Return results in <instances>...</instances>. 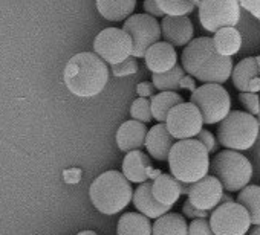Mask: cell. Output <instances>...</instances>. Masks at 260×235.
<instances>
[{"instance_id":"1","label":"cell","mask_w":260,"mask_h":235,"mask_svg":"<svg viewBox=\"0 0 260 235\" xmlns=\"http://www.w3.org/2000/svg\"><path fill=\"white\" fill-rule=\"evenodd\" d=\"M184 70L204 84H223L233 73V60L217 52L211 37L191 40L181 54Z\"/></svg>"},{"instance_id":"2","label":"cell","mask_w":260,"mask_h":235,"mask_svg":"<svg viewBox=\"0 0 260 235\" xmlns=\"http://www.w3.org/2000/svg\"><path fill=\"white\" fill-rule=\"evenodd\" d=\"M63 81L68 90L78 98L96 96L109 81L107 63L95 52L75 54L64 67Z\"/></svg>"},{"instance_id":"3","label":"cell","mask_w":260,"mask_h":235,"mask_svg":"<svg viewBox=\"0 0 260 235\" xmlns=\"http://www.w3.org/2000/svg\"><path fill=\"white\" fill-rule=\"evenodd\" d=\"M134 192L125 176L115 170L100 174L89 188L92 205L104 215H115L125 209L134 200Z\"/></svg>"},{"instance_id":"4","label":"cell","mask_w":260,"mask_h":235,"mask_svg":"<svg viewBox=\"0 0 260 235\" xmlns=\"http://www.w3.org/2000/svg\"><path fill=\"white\" fill-rule=\"evenodd\" d=\"M170 173L184 183H194L210 171V151L198 139L175 142L169 156Z\"/></svg>"},{"instance_id":"5","label":"cell","mask_w":260,"mask_h":235,"mask_svg":"<svg viewBox=\"0 0 260 235\" xmlns=\"http://www.w3.org/2000/svg\"><path fill=\"white\" fill-rule=\"evenodd\" d=\"M258 138L257 118L248 111L234 110L220 123L217 129V141L226 150H249Z\"/></svg>"},{"instance_id":"6","label":"cell","mask_w":260,"mask_h":235,"mask_svg":"<svg viewBox=\"0 0 260 235\" xmlns=\"http://www.w3.org/2000/svg\"><path fill=\"white\" fill-rule=\"evenodd\" d=\"M210 171L228 192L242 191L252 177V165L240 151L223 150L210 162Z\"/></svg>"},{"instance_id":"7","label":"cell","mask_w":260,"mask_h":235,"mask_svg":"<svg viewBox=\"0 0 260 235\" xmlns=\"http://www.w3.org/2000/svg\"><path fill=\"white\" fill-rule=\"evenodd\" d=\"M193 102L202 113L204 124H219L231 111V98L222 84H202L190 95Z\"/></svg>"},{"instance_id":"8","label":"cell","mask_w":260,"mask_h":235,"mask_svg":"<svg viewBox=\"0 0 260 235\" xmlns=\"http://www.w3.org/2000/svg\"><path fill=\"white\" fill-rule=\"evenodd\" d=\"M132 51L134 40L122 28H106L93 40V52L110 66L132 57Z\"/></svg>"},{"instance_id":"9","label":"cell","mask_w":260,"mask_h":235,"mask_svg":"<svg viewBox=\"0 0 260 235\" xmlns=\"http://www.w3.org/2000/svg\"><path fill=\"white\" fill-rule=\"evenodd\" d=\"M210 224L214 235H246L252 223L248 211L240 203L226 202L213 209Z\"/></svg>"},{"instance_id":"10","label":"cell","mask_w":260,"mask_h":235,"mask_svg":"<svg viewBox=\"0 0 260 235\" xmlns=\"http://www.w3.org/2000/svg\"><path fill=\"white\" fill-rule=\"evenodd\" d=\"M199 20L208 32L236 28L240 20V5L237 0H204L199 5Z\"/></svg>"},{"instance_id":"11","label":"cell","mask_w":260,"mask_h":235,"mask_svg":"<svg viewBox=\"0 0 260 235\" xmlns=\"http://www.w3.org/2000/svg\"><path fill=\"white\" fill-rule=\"evenodd\" d=\"M122 29L132 37L134 40V51H132V57L138 58H144L146 52L159 42L162 32H161V25L159 22L149 16V14H134L130 16L124 25Z\"/></svg>"},{"instance_id":"12","label":"cell","mask_w":260,"mask_h":235,"mask_svg":"<svg viewBox=\"0 0 260 235\" xmlns=\"http://www.w3.org/2000/svg\"><path fill=\"white\" fill-rule=\"evenodd\" d=\"M166 126L175 139H193L202 132L204 118L201 110L193 102H181L170 110Z\"/></svg>"},{"instance_id":"13","label":"cell","mask_w":260,"mask_h":235,"mask_svg":"<svg viewBox=\"0 0 260 235\" xmlns=\"http://www.w3.org/2000/svg\"><path fill=\"white\" fill-rule=\"evenodd\" d=\"M223 197V186L217 177L205 176L204 179L190 185L188 200L202 211H213L216 209Z\"/></svg>"},{"instance_id":"14","label":"cell","mask_w":260,"mask_h":235,"mask_svg":"<svg viewBox=\"0 0 260 235\" xmlns=\"http://www.w3.org/2000/svg\"><path fill=\"white\" fill-rule=\"evenodd\" d=\"M122 174L132 183H146L149 179L155 180L161 173L153 170L152 162L146 153L141 150H135L125 154L122 161Z\"/></svg>"},{"instance_id":"15","label":"cell","mask_w":260,"mask_h":235,"mask_svg":"<svg viewBox=\"0 0 260 235\" xmlns=\"http://www.w3.org/2000/svg\"><path fill=\"white\" fill-rule=\"evenodd\" d=\"M161 32L173 46H187L193 40V25L187 16H166L161 22Z\"/></svg>"},{"instance_id":"16","label":"cell","mask_w":260,"mask_h":235,"mask_svg":"<svg viewBox=\"0 0 260 235\" xmlns=\"http://www.w3.org/2000/svg\"><path fill=\"white\" fill-rule=\"evenodd\" d=\"M147 127L144 123L130 120L119 126L116 132V145L122 153H130L135 150H141L146 147V138H147Z\"/></svg>"},{"instance_id":"17","label":"cell","mask_w":260,"mask_h":235,"mask_svg":"<svg viewBox=\"0 0 260 235\" xmlns=\"http://www.w3.org/2000/svg\"><path fill=\"white\" fill-rule=\"evenodd\" d=\"M144 61L152 73H164L178 66V54L173 45L167 42H158L146 52Z\"/></svg>"},{"instance_id":"18","label":"cell","mask_w":260,"mask_h":235,"mask_svg":"<svg viewBox=\"0 0 260 235\" xmlns=\"http://www.w3.org/2000/svg\"><path fill=\"white\" fill-rule=\"evenodd\" d=\"M173 145H175V138L167 130L166 123H158L149 130L146 138V148L155 161L159 162L169 161Z\"/></svg>"},{"instance_id":"19","label":"cell","mask_w":260,"mask_h":235,"mask_svg":"<svg viewBox=\"0 0 260 235\" xmlns=\"http://www.w3.org/2000/svg\"><path fill=\"white\" fill-rule=\"evenodd\" d=\"M134 206L137 208L138 212H141L143 215L149 217L150 220H156L166 214L170 212V208L172 206H166L162 203H159L155 195H153V191H152V182H146V183H141L137 191L134 192Z\"/></svg>"},{"instance_id":"20","label":"cell","mask_w":260,"mask_h":235,"mask_svg":"<svg viewBox=\"0 0 260 235\" xmlns=\"http://www.w3.org/2000/svg\"><path fill=\"white\" fill-rule=\"evenodd\" d=\"M152 191L155 199L166 206H173L182 195L181 182L172 174L162 173L155 180H152Z\"/></svg>"},{"instance_id":"21","label":"cell","mask_w":260,"mask_h":235,"mask_svg":"<svg viewBox=\"0 0 260 235\" xmlns=\"http://www.w3.org/2000/svg\"><path fill=\"white\" fill-rule=\"evenodd\" d=\"M137 0H96V10L109 22H125L134 16Z\"/></svg>"},{"instance_id":"22","label":"cell","mask_w":260,"mask_h":235,"mask_svg":"<svg viewBox=\"0 0 260 235\" xmlns=\"http://www.w3.org/2000/svg\"><path fill=\"white\" fill-rule=\"evenodd\" d=\"M116 235H153V224L141 212H125L118 220Z\"/></svg>"},{"instance_id":"23","label":"cell","mask_w":260,"mask_h":235,"mask_svg":"<svg viewBox=\"0 0 260 235\" xmlns=\"http://www.w3.org/2000/svg\"><path fill=\"white\" fill-rule=\"evenodd\" d=\"M260 72V63L257 58L249 57L237 63L233 69L231 80L236 89L240 92H251V84Z\"/></svg>"},{"instance_id":"24","label":"cell","mask_w":260,"mask_h":235,"mask_svg":"<svg viewBox=\"0 0 260 235\" xmlns=\"http://www.w3.org/2000/svg\"><path fill=\"white\" fill-rule=\"evenodd\" d=\"M181 102H184V99L176 92H159L153 95L150 98L153 120H156L158 123H166L170 110Z\"/></svg>"},{"instance_id":"25","label":"cell","mask_w":260,"mask_h":235,"mask_svg":"<svg viewBox=\"0 0 260 235\" xmlns=\"http://www.w3.org/2000/svg\"><path fill=\"white\" fill-rule=\"evenodd\" d=\"M153 235H188V224L181 214H166L156 218L153 224Z\"/></svg>"},{"instance_id":"26","label":"cell","mask_w":260,"mask_h":235,"mask_svg":"<svg viewBox=\"0 0 260 235\" xmlns=\"http://www.w3.org/2000/svg\"><path fill=\"white\" fill-rule=\"evenodd\" d=\"M214 46L219 54L225 57H233L240 51L242 46V37L240 32L236 28H222L217 32H214Z\"/></svg>"},{"instance_id":"27","label":"cell","mask_w":260,"mask_h":235,"mask_svg":"<svg viewBox=\"0 0 260 235\" xmlns=\"http://www.w3.org/2000/svg\"><path fill=\"white\" fill-rule=\"evenodd\" d=\"M236 202L248 211L251 223L254 226H260V186H245L242 191H239Z\"/></svg>"},{"instance_id":"28","label":"cell","mask_w":260,"mask_h":235,"mask_svg":"<svg viewBox=\"0 0 260 235\" xmlns=\"http://www.w3.org/2000/svg\"><path fill=\"white\" fill-rule=\"evenodd\" d=\"M185 76L182 66H175L172 70L164 73H153L152 83L159 92H178L181 89V81Z\"/></svg>"},{"instance_id":"29","label":"cell","mask_w":260,"mask_h":235,"mask_svg":"<svg viewBox=\"0 0 260 235\" xmlns=\"http://www.w3.org/2000/svg\"><path fill=\"white\" fill-rule=\"evenodd\" d=\"M156 4L166 16H188L196 7L191 0H156Z\"/></svg>"},{"instance_id":"30","label":"cell","mask_w":260,"mask_h":235,"mask_svg":"<svg viewBox=\"0 0 260 235\" xmlns=\"http://www.w3.org/2000/svg\"><path fill=\"white\" fill-rule=\"evenodd\" d=\"M130 116L134 118L135 121L140 123H150L153 120V113H152V104L147 98H138L130 105Z\"/></svg>"},{"instance_id":"31","label":"cell","mask_w":260,"mask_h":235,"mask_svg":"<svg viewBox=\"0 0 260 235\" xmlns=\"http://www.w3.org/2000/svg\"><path fill=\"white\" fill-rule=\"evenodd\" d=\"M239 101L245 105L248 113L251 114H258L260 111V96L254 92H242L239 95Z\"/></svg>"},{"instance_id":"32","label":"cell","mask_w":260,"mask_h":235,"mask_svg":"<svg viewBox=\"0 0 260 235\" xmlns=\"http://www.w3.org/2000/svg\"><path fill=\"white\" fill-rule=\"evenodd\" d=\"M137 70H138V63H137V58L135 57H128L122 63H118V64L112 66V73L115 76L130 75V73H135Z\"/></svg>"},{"instance_id":"33","label":"cell","mask_w":260,"mask_h":235,"mask_svg":"<svg viewBox=\"0 0 260 235\" xmlns=\"http://www.w3.org/2000/svg\"><path fill=\"white\" fill-rule=\"evenodd\" d=\"M188 235H214L207 218H194L188 224Z\"/></svg>"},{"instance_id":"34","label":"cell","mask_w":260,"mask_h":235,"mask_svg":"<svg viewBox=\"0 0 260 235\" xmlns=\"http://www.w3.org/2000/svg\"><path fill=\"white\" fill-rule=\"evenodd\" d=\"M182 212H184V215L185 217H188V218H207L208 215H210V212L208 211H202V209H199V208H196L190 200H187L185 202V205L182 206Z\"/></svg>"},{"instance_id":"35","label":"cell","mask_w":260,"mask_h":235,"mask_svg":"<svg viewBox=\"0 0 260 235\" xmlns=\"http://www.w3.org/2000/svg\"><path fill=\"white\" fill-rule=\"evenodd\" d=\"M196 139H198L199 142H202V145H204L208 151H214V150H216V139H214V136L211 135V132L202 129V132L196 136Z\"/></svg>"},{"instance_id":"36","label":"cell","mask_w":260,"mask_h":235,"mask_svg":"<svg viewBox=\"0 0 260 235\" xmlns=\"http://www.w3.org/2000/svg\"><path fill=\"white\" fill-rule=\"evenodd\" d=\"M143 7H144L146 14H149V16H152V17H155V19L164 16V13L159 10V7H158V4H156V0H144V5H143Z\"/></svg>"},{"instance_id":"37","label":"cell","mask_w":260,"mask_h":235,"mask_svg":"<svg viewBox=\"0 0 260 235\" xmlns=\"http://www.w3.org/2000/svg\"><path fill=\"white\" fill-rule=\"evenodd\" d=\"M155 84L153 83H140L137 86V93L141 96V98H152L155 95Z\"/></svg>"},{"instance_id":"38","label":"cell","mask_w":260,"mask_h":235,"mask_svg":"<svg viewBox=\"0 0 260 235\" xmlns=\"http://www.w3.org/2000/svg\"><path fill=\"white\" fill-rule=\"evenodd\" d=\"M63 177H64V182L66 183H78L80 179H81V170H78V168L66 170L63 173Z\"/></svg>"},{"instance_id":"39","label":"cell","mask_w":260,"mask_h":235,"mask_svg":"<svg viewBox=\"0 0 260 235\" xmlns=\"http://www.w3.org/2000/svg\"><path fill=\"white\" fill-rule=\"evenodd\" d=\"M181 89H188V90L194 92L196 90V87H194V78L190 76V75H185L182 78V81H181Z\"/></svg>"},{"instance_id":"40","label":"cell","mask_w":260,"mask_h":235,"mask_svg":"<svg viewBox=\"0 0 260 235\" xmlns=\"http://www.w3.org/2000/svg\"><path fill=\"white\" fill-rule=\"evenodd\" d=\"M248 235H260V226H254L252 229H249Z\"/></svg>"},{"instance_id":"41","label":"cell","mask_w":260,"mask_h":235,"mask_svg":"<svg viewBox=\"0 0 260 235\" xmlns=\"http://www.w3.org/2000/svg\"><path fill=\"white\" fill-rule=\"evenodd\" d=\"M77 235H98V233L93 232V230H81V232H78Z\"/></svg>"},{"instance_id":"42","label":"cell","mask_w":260,"mask_h":235,"mask_svg":"<svg viewBox=\"0 0 260 235\" xmlns=\"http://www.w3.org/2000/svg\"><path fill=\"white\" fill-rule=\"evenodd\" d=\"M191 2H193L194 5H201V4L204 2V0H191Z\"/></svg>"},{"instance_id":"43","label":"cell","mask_w":260,"mask_h":235,"mask_svg":"<svg viewBox=\"0 0 260 235\" xmlns=\"http://www.w3.org/2000/svg\"><path fill=\"white\" fill-rule=\"evenodd\" d=\"M257 123H258V126H260V111H258V114H257Z\"/></svg>"}]
</instances>
